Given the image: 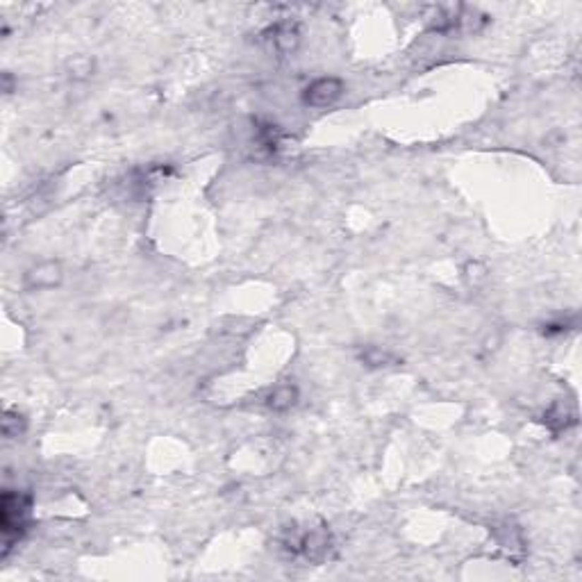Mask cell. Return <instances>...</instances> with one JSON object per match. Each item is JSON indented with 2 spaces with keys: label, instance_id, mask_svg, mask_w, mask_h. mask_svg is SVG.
<instances>
[{
  "label": "cell",
  "instance_id": "cell-9",
  "mask_svg": "<svg viewBox=\"0 0 582 582\" xmlns=\"http://www.w3.org/2000/svg\"><path fill=\"white\" fill-rule=\"evenodd\" d=\"M23 432H25V418L18 412L7 410L3 414V435L7 439H16L18 435H23Z\"/></svg>",
  "mask_w": 582,
  "mask_h": 582
},
{
  "label": "cell",
  "instance_id": "cell-8",
  "mask_svg": "<svg viewBox=\"0 0 582 582\" xmlns=\"http://www.w3.org/2000/svg\"><path fill=\"white\" fill-rule=\"evenodd\" d=\"M360 360H362L364 364L373 366V369H380V366H389V364L396 362L392 353L377 348V346H369V348H364V351L360 353Z\"/></svg>",
  "mask_w": 582,
  "mask_h": 582
},
{
  "label": "cell",
  "instance_id": "cell-6",
  "mask_svg": "<svg viewBox=\"0 0 582 582\" xmlns=\"http://www.w3.org/2000/svg\"><path fill=\"white\" fill-rule=\"evenodd\" d=\"M301 548L310 559H321L325 548H328V535H325L323 530H312L310 535H305L301 539Z\"/></svg>",
  "mask_w": 582,
  "mask_h": 582
},
{
  "label": "cell",
  "instance_id": "cell-4",
  "mask_svg": "<svg viewBox=\"0 0 582 582\" xmlns=\"http://www.w3.org/2000/svg\"><path fill=\"white\" fill-rule=\"evenodd\" d=\"M298 387L291 384V382H284V384H278L273 387L271 394L267 396V405L271 412H289L291 407L298 403Z\"/></svg>",
  "mask_w": 582,
  "mask_h": 582
},
{
  "label": "cell",
  "instance_id": "cell-11",
  "mask_svg": "<svg viewBox=\"0 0 582 582\" xmlns=\"http://www.w3.org/2000/svg\"><path fill=\"white\" fill-rule=\"evenodd\" d=\"M574 421H576V418H569L566 416L564 405H555L553 410L546 414V423L550 428H555V430H562V428H566L569 423H574Z\"/></svg>",
  "mask_w": 582,
  "mask_h": 582
},
{
  "label": "cell",
  "instance_id": "cell-7",
  "mask_svg": "<svg viewBox=\"0 0 582 582\" xmlns=\"http://www.w3.org/2000/svg\"><path fill=\"white\" fill-rule=\"evenodd\" d=\"M66 71H68L71 80H75V83H85V80H89L91 75L96 73V62H94V57H89V55H75L68 62Z\"/></svg>",
  "mask_w": 582,
  "mask_h": 582
},
{
  "label": "cell",
  "instance_id": "cell-5",
  "mask_svg": "<svg viewBox=\"0 0 582 582\" xmlns=\"http://www.w3.org/2000/svg\"><path fill=\"white\" fill-rule=\"evenodd\" d=\"M273 46L280 50L282 55H291L301 46V32L293 23H282L273 30Z\"/></svg>",
  "mask_w": 582,
  "mask_h": 582
},
{
  "label": "cell",
  "instance_id": "cell-1",
  "mask_svg": "<svg viewBox=\"0 0 582 582\" xmlns=\"http://www.w3.org/2000/svg\"><path fill=\"white\" fill-rule=\"evenodd\" d=\"M346 85L339 78L334 75H325V78H316L314 83H310L303 91V103L323 109V107H332L337 100L344 96Z\"/></svg>",
  "mask_w": 582,
  "mask_h": 582
},
{
  "label": "cell",
  "instance_id": "cell-3",
  "mask_svg": "<svg viewBox=\"0 0 582 582\" xmlns=\"http://www.w3.org/2000/svg\"><path fill=\"white\" fill-rule=\"evenodd\" d=\"M25 514H28V500L21 494L5 492L3 500H0V526H3L5 537L18 535V530L25 526Z\"/></svg>",
  "mask_w": 582,
  "mask_h": 582
},
{
  "label": "cell",
  "instance_id": "cell-10",
  "mask_svg": "<svg viewBox=\"0 0 582 582\" xmlns=\"http://www.w3.org/2000/svg\"><path fill=\"white\" fill-rule=\"evenodd\" d=\"M487 267L483 262H468L464 267V280L468 287H483L487 282Z\"/></svg>",
  "mask_w": 582,
  "mask_h": 582
},
{
  "label": "cell",
  "instance_id": "cell-2",
  "mask_svg": "<svg viewBox=\"0 0 582 582\" xmlns=\"http://www.w3.org/2000/svg\"><path fill=\"white\" fill-rule=\"evenodd\" d=\"M62 278H64L62 264L55 260H44V262H37L35 267H30L25 271L23 284L30 291H46V289L59 287V284H62Z\"/></svg>",
  "mask_w": 582,
  "mask_h": 582
}]
</instances>
